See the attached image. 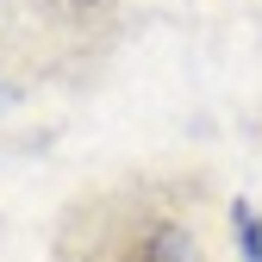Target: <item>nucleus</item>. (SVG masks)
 I'll return each instance as SVG.
<instances>
[{"label":"nucleus","instance_id":"7ed1b4c3","mask_svg":"<svg viewBox=\"0 0 262 262\" xmlns=\"http://www.w3.org/2000/svg\"><path fill=\"white\" fill-rule=\"evenodd\" d=\"M44 7H50V13H62V19H81V13L100 7V0H44Z\"/></svg>","mask_w":262,"mask_h":262},{"label":"nucleus","instance_id":"f257e3e1","mask_svg":"<svg viewBox=\"0 0 262 262\" xmlns=\"http://www.w3.org/2000/svg\"><path fill=\"white\" fill-rule=\"evenodd\" d=\"M62 262H206V244L193 212H175L150 187H125L69 212Z\"/></svg>","mask_w":262,"mask_h":262},{"label":"nucleus","instance_id":"f03ea898","mask_svg":"<svg viewBox=\"0 0 262 262\" xmlns=\"http://www.w3.org/2000/svg\"><path fill=\"white\" fill-rule=\"evenodd\" d=\"M231 225H237V244H244V262H262V219H256V206H250V200H237Z\"/></svg>","mask_w":262,"mask_h":262}]
</instances>
